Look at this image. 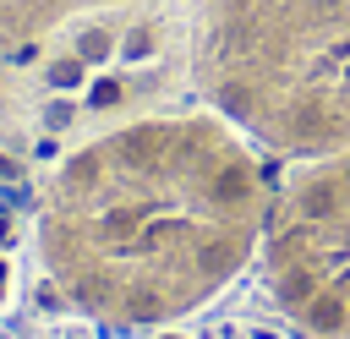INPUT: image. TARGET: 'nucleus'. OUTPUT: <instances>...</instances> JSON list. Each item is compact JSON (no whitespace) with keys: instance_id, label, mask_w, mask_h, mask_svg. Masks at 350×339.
Masks as SVG:
<instances>
[{"instance_id":"f257e3e1","label":"nucleus","mask_w":350,"mask_h":339,"mask_svg":"<svg viewBox=\"0 0 350 339\" xmlns=\"http://www.w3.org/2000/svg\"><path fill=\"white\" fill-rule=\"evenodd\" d=\"M268 197V153L219 109H137L49 159L27 257L71 323L142 339L208 317L257 268Z\"/></svg>"},{"instance_id":"f03ea898","label":"nucleus","mask_w":350,"mask_h":339,"mask_svg":"<svg viewBox=\"0 0 350 339\" xmlns=\"http://www.w3.org/2000/svg\"><path fill=\"white\" fill-rule=\"evenodd\" d=\"M191 93L268 159L350 148V0H197Z\"/></svg>"},{"instance_id":"7ed1b4c3","label":"nucleus","mask_w":350,"mask_h":339,"mask_svg":"<svg viewBox=\"0 0 350 339\" xmlns=\"http://www.w3.org/2000/svg\"><path fill=\"white\" fill-rule=\"evenodd\" d=\"M257 284L301 339H350V148L279 159Z\"/></svg>"},{"instance_id":"20e7f679","label":"nucleus","mask_w":350,"mask_h":339,"mask_svg":"<svg viewBox=\"0 0 350 339\" xmlns=\"http://www.w3.org/2000/svg\"><path fill=\"white\" fill-rule=\"evenodd\" d=\"M77 16H88L82 0H0V66L38 49Z\"/></svg>"},{"instance_id":"39448f33","label":"nucleus","mask_w":350,"mask_h":339,"mask_svg":"<svg viewBox=\"0 0 350 339\" xmlns=\"http://www.w3.org/2000/svg\"><path fill=\"white\" fill-rule=\"evenodd\" d=\"M142 339H301V334L268 328V323H252V317H197V323L164 328V334H142Z\"/></svg>"},{"instance_id":"423d86ee","label":"nucleus","mask_w":350,"mask_h":339,"mask_svg":"<svg viewBox=\"0 0 350 339\" xmlns=\"http://www.w3.org/2000/svg\"><path fill=\"white\" fill-rule=\"evenodd\" d=\"M5 295H11V257H5V246H0V306H5Z\"/></svg>"},{"instance_id":"0eeeda50","label":"nucleus","mask_w":350,"mask_h":339,"mask_svg":"<svg viewBox=\"0 0 350 339\" xmlns=\"http://www.w3.org/2000/svg\"><path fill=\"white\" fill-rule=\"evenodd\" d=\"M104 5H137V0H82V11H104Z\"/></svg>"}]
</instances>
